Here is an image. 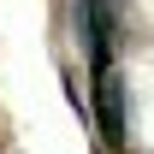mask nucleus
Instances as JSON below:
<instances>
[{
	"label": "nucleus",
	"instance_id": "f257e3e1",
	"mask_svg": "<svg viewBox=\"0 0 154 154\" xmlns=\"http://www.w3.org/2000/svg\"><path fill=\"white\" fill-rule=\"evenodd\" d=\"M77 36H83L89 71H107L119 42V0H77Z\"/></svg>",
	"mask_w": 154,
	"mask_h": 154
},
{
	"label": "nucleus",
	"instance_id": "f03ea898",
	"mask_svg": "<svg viewBox=\"0 0 154 154\" xmlns=\"http://www.w3.org/2000/svg\"><path fill=\"white\" fill-rule=\"evenodd\" d=\"M95 125H101V142L107 148H125V83H119V71L107 65V71H95Z\"/></svg>",
	"mask_w": 154,
	"mask_h": 154
}]
</instances>
